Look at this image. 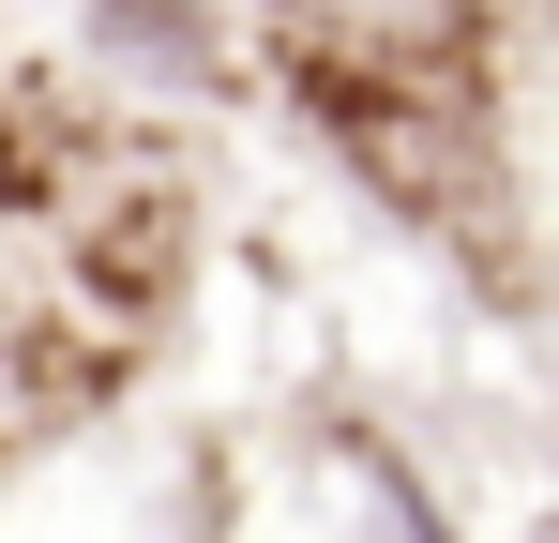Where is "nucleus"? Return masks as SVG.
Returning a JSON list of instances; mask_svg holds the SVG:
<instances>
[{"label":"nucleus","instance_id":"nucleus-1","mask_svg":"<svg viewBox=\"0 0 559 543\" xmlns=\"http://www.w3.org/2000/svg\"><path fill=\"white\" fill-rule=\"evenodd\" d=\"M273 31L318 61V90H454L484 0H273Z\"/></svg>","mask_w":559,"mask_h":543}]
</instances>
